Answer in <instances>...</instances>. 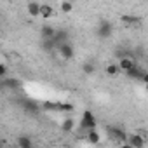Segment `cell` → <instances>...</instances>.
Listing matches in <instances>:
<instances>
[{
  "mask_svg": "<svg viewBox=\"0 0 148 148\" xmlns=\"http://www.w3.org/2000/svg\"><path fill=\"white\" fill-rule=\"evenodd\" d=\"M125 75H127V79H136V80H141V82H146V71L143 70V68H139L138 64H134L132 68H129L127 71H125Z\"/></svg>",
  "mask_w": 148,
  "mask_h": 148,
  "instance_id": "obj_2",
  "label": "cell"
},
{
  "mask_svg": "<svg viewBox=\"0 0 148 148\" xmlns=\"http://www.w3.org/2000/svg\"><path fill=\"white\" fill-rule=\"evenodd\" d=\"M5 75H7V66L0 63V80H2V79H4Z\"/></svg>",
  "mask_w": 148,
  "mask_h": 148,
  "instance_id": "obj_21",
  "label": "cell"
},
{
  "mask_svg": "<svg viewBox=\"0 0 148 148\" xmlns=\"http://www.w3.org/2000/svg\"><path fill=\"white\" fill-rule=\"evenodd\" d=\"M105 71H106V75H110V77H115L117 73L120 71V70H119V64H113V63H112V64H106Z\"/></svg>",
  "mask_w": 148,
  "mask_h": 148,
  "instance_id": "obj_17",
  "label": "cell"
},
{
  "mask_svg": "<svg viewBox=\"0 0 148 148\" xmlns=\"http://www.w3.org/2000/svg\"><path fill=\"white\" fill-rule=\"evenodd\" d=\"M82 71L86 73V75H92V73L96 71V66L92 63H84L82 64Z\"/></svg>",
  "mask_w": 148,
  "mask_h": 148,
  "instance_id": "obj_19",
  "label": "cell"
},
{
  "mask_svg": "<svg viewBox=\"0 0 148 148\" xmlns=\"http://www.w3.org/2000/svg\"><path fill=\"white\" fill-rule=\"evenodd\" d=\"M58 51H59V56H61L64 61L71 59V58H73V54H75L73 47H71L68 42H63V44H59V45H58Z\"/></svg>",
  "mask_w": 148,
  "mask_h": 148,
  "instance_id": "obj_6",
  "label": "cell"
},
{
  "mask_svg": "<svg viewBox=\"0 0 148 148\" xmlns=\"http://www.w3.org/2000/svg\"><path fill=\"white\" fill-rule=\"evenodd\" d=\"M125 146H129V148H143L145 146V139L139 134H129L125 138Z\"/></svg>",
  "mask_w": 148,
  "mask_h": 148,
  "instance_id": "obj_5",
  "label": "cell"
},
{
  "mask_svg": "<svg viewBox=\"0 0 148 148\" xmlns=\"http://www.w3.org/2000/svg\"><path fill=\"white\" fill-rule=\"evenodd\" d=\"M108 134H110V138L115 139L117 143L125 145V138H127V134H125L124 129H120V127H108Z\"/></svg>",
  "mask_w": 148,
  "mask_h": 148,
  "instance_id": "obj_4",
  "label": "cell"
},
{
  "mask_svg": "<svg viewBox=\"0 0 148 148\" xmlns=\"http://www.w3.org/2000/svg\"><path fill=\"white\" fill-rule=\"evenodd\" d=\"M18 145H19L21 148H32L33 143H32V139H30L28 136H19V138H18Z\"/></svg>",
  "mask_w": 148,
  "mask_h": 148,
  "instance_id": "obj_15",
  "label": "cell"
},
{
  "mask_svg": "<svg viewBox=\"0 0 148 148\" xmlns=\"http://www.w3.org/2000/svg\"><path fill=\"white\" fill-rule=\"evenodd\" d=\"M66 38H68V33L64 32V30H56V33H54V37H52V40H54V44H56V47L59 45V44H63V42H66Z\"/></svg>",
  "mask_w": 148,
  "mask_h": 148,
  "instance_id": "obj_13",
  "label": "cell"
},
{
  "mask_svg": "<svg viewBox=\"0 0 148 148\" xmlns=\"http://www.w3.org/2000/svg\"><path fill=\"white\" fill-rule=\"evenodd\" d=\"M96 124H98V120H96V115H94L91 110H86V112L82 113V119H80V129L87 131V129H92V127H96Z\"/></svg>",
  "mask_w": 148,
  "mask_h": 148,
  "instance_id": "obj_1",
  "label": "cell"
},
{
  "mask_svg": "<svg viewBox=\"0 0 148 148\" xmlns=\"http://www.w3.org/2000/svg\"><path fill=\"white\" fill-rule=\"evenodd\" d=\"M73 127H75V120H73V119H64L63 120V124H61V129L64 131V132H71L73 131Z\"/></svg>",
  "mask_w": 148,
  "mask_h": 148,
  "instance_id": "obj_14",
  "label": "cell"
},
{
  "mask_svg": "<svg viewBox=\"0 0 148 148\" xmlns=\"http://www.w3.org/2000/svg\"><path fill=\"white\" fill-rule=\"evenodd\" d=\"M56 108L58 110H63V112H71L73 110V105L71 103H63V105H58Z\"/></svg>",
  "mask_w": 148,
  "mask_h": 148,
  "instance_id": "obj_20",
  "label": "cell"
},
{
  "mask_svg": "<svg viewBox=\"0 0 148 148\" xmlns=\"http://www.w3.org/2000/svg\"><path fill=\"white\" fill-rule=\"evenodd\" d=\"M87 141H89V143H92V145H98V143L101 141V136H99V132L96 131V127L87 129Z\"/></svg>",
  "mask_w": 148,
  "mask_h": 148,
  "instance_id": "obj_12",
  "label": "cell"
},
{
  "mask_svg": "<svg viewBox=\"0 0 148 148\" xmlns=\"http://www.w3.org/2000/svg\"><path fill=\"white\" fill-rule=\"evenodd\" d=\"M136 64V61L131 58V56H122L120 58V61H119V70H122V71H127L129 68H132Z\"/></svg>",
  "mask_w": 148,
  "mask_h": 148,
  "instance_id": "obj_7",
  "label": "cell"
},
{
  "mask_svg": "<svg viewBox=\"0 0 148 148\" xmlns=\"http://www.w3.org/2000/svg\"><path fill=\"white\" fill-rule=\"evenodd\" d=\"M54 33H56V30H54L51 25H44V26L40 28V37H42V40L52 38V37H54Z\"/></svg>",
  "mask_w": 148,
  "mask_h": 148,
  "instance_id": "obj_10",
  "label": "cell"
},
{
  "mask_svg": "<svg viewBox=\"0 0 148 148\" xmlns=\"http://www.w3.org/2000/svg\"><path fill=\"white\" fill-rule=\"evenodd\" d=\"M113 33V25L110 21H101L98 26V37L99 38H110Z\"/></svg>",
  "mask_w": 148,
  "mask_h": 148,
  "instance_id": "obj_3",
  "label": "cell"
},
{
  "mask_svg": "<svg viewBox=\"0 0 148 148\" xmlns=\"http://www.w3.org/2000/svg\"><path fill=\"white\" fill-rule=\"evenodd\" d=\"M70 2H77V0H70Z\"/></svg>",
  "mask_w": 148,
  "mask_h": 148,
  "instance_id": "obj_22",
  "label": "cell"
},
{
  "mask_svg": "<svg viewBox=\"0 0 148 148\" xmlns=\"http://www.w3.org/2000/svg\"><path fill=\"white\" fill-rule=\"evenodd\" d=\"M120 21H122V23H125L127 26H136V25H139V23H141V18L124 14V16H120Z\"/></svg>",
  "mask_w": 148,
  "mask_h": 148,
  "instance_id": "obj_11",
  "label": "cell"
},
{
  "mask_svg": "<svg viewBox=\"0 0 148 148\" xmlns=\"http://www.w3.org/2000/svg\"><path fill=\"white\" fill-rule=\"evenodd\" d=\"M52 16H54L52 5H49V4H40V18L49 19V18H52Z\"/></svg>",
  "mask_w": 148,
  "mask_h": 148,
  "instance_id": "obj_9",
  "label": "cell"
},
{
  "mask_svg": "<svg viewBox=\"0 0 148 148\" xmlns=\"http://www.w3.org/2000/svg\"><path fill=\"white\" fill-rule=\"evenodd\" d=\"M4 86L9 87V89H19V87H21V82H19L18 79H7V80L4 82Z\"/></svg>",
  "mask_w": 148,
  "mask_h": 148,
  "instance_id": "obj_18",
  "label": "cell"
},
{
  "mask_svg": "<svg viewBox=\"0 0 148 148\" xmlns=\"http://www.w3.org/2000/svg\"><path fill=\"white\" fill-rule=\"evenodd\" d=\"M26 11H28V14L32 16V18H38L40 16V4L38 2H28V5H26Z\"/></svg>",
  "mask_w": 148,
  "mask_h": 148,
  "instance_id": "obj_8",
  "label": "cell"
},
{
  "mask_svg": "<svg viewBox=\"0 0 148 148\" xmlns=\"http://www.w3.org/2000/svg\"><path fill=\"white\" fill-rule=\"evenodd\" d=\"M59 7H61V12H64V14H70V12L73 11V2H70V0H63Z\"/></svg>",
  "mask_w": 148,
  "mask_h": 148,
  "instance_id": "obj_16",
  "label": "cell"
}]
</instances>
